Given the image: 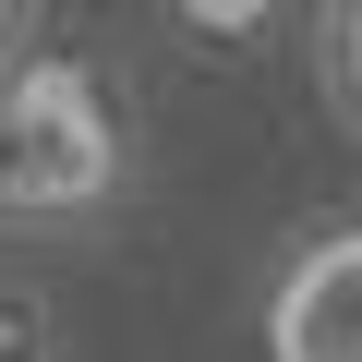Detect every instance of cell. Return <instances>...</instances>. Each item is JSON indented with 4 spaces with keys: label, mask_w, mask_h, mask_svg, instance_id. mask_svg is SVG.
I'll return each instance as SVG.
<instances>
[{
    "label": "cell",
    "mask_w": 362,
    "mask_h": 362,
    "mask_svg": "<svg viewBox=\"0 0 362 362\" xmlns=\"http://www.w3.org/2000/svg\"><path fill=\"white\" fill-rule=\"evenodd\" d=\"M133 194V109L85 49L0 61V230H97Z\"/></svg>",
    "instance_id": "1"
},
{
    "label": "cell",
    "mask_w": 362,
    "mask_h": 362,
    "mask_svg": "<svg viewBox=\"0 0 362 362\" xmlns=\"http://www.w3.org/2000/svg\"><path fill=\"white\" fill-rule=\"evenodd\" d=\"M254 350L266 362H362V218L350 206L290 230V254L254 290Z\"/></svg>",
    "instance_id": "2"
},
{
    "label": "cell",
    "mask_w": 362,
    "mask_h": 362,
    "mask_svg": "<svg viewBox=\"0 0 362 362\" xmlns=\"http://www.w3.org/2000/svg\"><path fill=\"white\" fill-rule=\"evenodd\" d=\"M314 97H326V121L338 133H362V0H314Z\"/></svg>",
    "instance_id": "3"
},
{
    "label": "cell",
    "mask_w": 362,
    "mask_h": 362,
    "mask_svg": "<svg viewBox=\"0 0 362 362\" xmlns=\"http://www.w3.org/2000/svg\"><path fill=\"white\" fill-rule=\"evenodd\" d=\"M157 13L181 25V37H206V49H242V37H266L290 0H157Z\"/></svg>",
    "instance_id": "4"
},
{
    "label": "cell",
    "mask_w": 362,
    "mask_h": 362,
    "mask_svg": "<svg viewBox=\"0 0 362 362\" xmlns=\"http://www.w3.org/2000/svg\"><path fill=\"white\" fill-rule=\"evenodd\" d=\"M0 362H61V314L25 278H0Z\"/></svg>",
    "instance_id": "5"
},
{
    "label": "cell",
    "mask_w": 362,
    "mask_h": 362,
    "mask_svg": "<svg viewBox=\"0 0 362 362\" xmlns=\"http://www.w3.org/2000/svg\"><path fill=\"white\" fill-rule=\"evenodd\" d=\"M13 49H37V0H0V61Z\"/></svg>",
    "instance_id": "6"
}]
</instances>
